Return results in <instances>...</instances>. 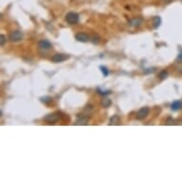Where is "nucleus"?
I'll return each instance as SVG.
<instances>
[{
  "label": "nucleus",
  "instance_id": "f257e3e1",
  "mask_svg": "<svg viewBox=\"0 0 182 182\" xmlns=\"http://www.w3.org/2000/svg\"><path fill=\"white\" fill-rule=\"evenodd\" d=\"M65 20L70 25H75V24H77L78 21H79V15H78V14L75 13V11H70V13L66 14Z\"/></svg>",
  "mask_w": 182,
  "mask_h": 182
},
{
  "label": "nucleus",
  "instance_id": "f03ea898",
  "mask_svg": "<svg viewBox=\"0 0 182 182\" xmlns=\"http://www.w3.org/2000/svg\"><path fill=\"white\" fill-rule=\"evenodd\" d=\"M69 56L68 54H65V53H56L54 56H52L51 60L54 63H59V62H63L65 60L69 59Z\"/></svg>",
  "mask_w": 182,
  "mask_h": 182
},
{
  "label": "nucleus",
  "instance_id": "7ed1b4c3",
  "mask_svg": "<svg viewBox=\"0 0 182 182\" xmlns=\"http://www.w3.org/2000/svg\"><path fill=\"white\" fill-rule=\"evenodd\" d=\"M149 113H150V109L148 107H144L141 108L140 110H138V112L136 113V119L137 120H142L144 118H146L149 116Z\"/></svg>",
  "mask_w": 182,
  "mask_h": 182
},
{
  "label": "nucleus",
  "instance_id": "20e7f679",
  "mask_svg": "<svg viewBox=\"0 0 182 182\" xmlns=\"http://www.w3.org/2000/svg\"><path fill=\"white\" fill-rule=\"evenodd\" d=\"M59 119H60V114L58 113L47 114V116L44 117V120L48 123H56Z\"/></svg>",
  "mask_w": 182,
  "mask_h": 182
},
{
  "label": "nucleus",
  "instance_id": "39448f33",
  "mask_svg": "<svg viewBox=\"0 0 182 182\" xmlns=\"http://www.w3.org/2000/svg\"><path fill=\"white\" fill-rule=\"evenodd\" d=\"M23 33H21L20 31H14L13 33H11L9 35V39L11 42H17L20 41L23 38Z\"/></svg>",
  "mask_w": 182,
  "mask_h": 182
},
{
  "label": "nucleus",
  "instance_id": "423d86ee",
  "mask_svg": "<svg viewBox=\"0 0 182 182\" xmlns=\"http://www.w3.org/2000/svg\"><path fill=\"white\" fill-rule=\"evenodd\" d=\"M75 39H76L77 41L83 42V43H86V42H89V40H90L89 35H88L87 34H85V33H78V34H75Z\"/></svg>",
  "mask_w": 182,
  "mask_h": 182
},
{
  "label": "nucleus",
  "instance_id": "0eeeda50",
  "mask_svg": "<svg viewBox=\"0 0 182 182\" xmlns=\"http://www.w3.org/2000/svg\"><path fill=\"white\" fill-rule=\"evenodd\" d=\"M38 46L42 50H49L52 48V44L48 40H41L38 42Z\"/></svg>",
  "mask_w": 182,
  "mask_h": 182
},
{
  "label": "nucleus",
  "instance_id": "6e6552de",
  "mask_svg": "<svg viewBox=\"0 0 182 182\" xmlns=\"http://www.w3.org/2000/svg\"><path fill=\"white\" fill-rule=\"evenodd\" d=\"M142 22H143L142 18H140V17H136V18H133L132 20H130L129 23H130V26H132V27H138V26L141 25Z\"/></svg>",
  "mask_w": 182,
  "mask_h": 182
},
{
  "label": "nucleus",
  "instance_id": "1a4fd4ad",
  "mask_svg": "<svg viewBox=\"0 0 182 182\" xmlns=\"http://www.w3.org/2000/svg\"><path fill=\"white\" fill-rule=\"evenodd\" d=\"M88 120L89 118L86 117H78L75 125H87L88 124Z\"/></svg>",
  "mask_w": 182,
  "mask_h": 182
},
{
  "label": "nucleus",
  "instance_id": "9d476101",
  "mask_svg": "<svg viewBox=\"0 0 182 182\" xmlns=\"http://www.w3.org/2000/svg\"><path fill=\"white\" fill-rule=\"evenodd\" d=\"M181 108H182V101L181 100H175L172 103V105H171V109L173 111H178Z\"/></svg>",
  "mask_w": 182,
  "mask_h": 182
},
{
  "label": "nucleus",
  "instance_id": "9b49d317",
  "mask_svg": "<svg viewBox=\"0 0 182 182\" xmlns=\"http://www.w3.org/2000/svg\"><path fill=\"white\" fill-rule=\"evenodd\" d=\"M161 23H162V19L160 16H155L153 18V27L155 29H157L158 27H160Z\"/></svg>",
  "mask_w": 182,
  "mask_h": 182
},
{
  "label": "nucleus",
  "instance_id": "f8f14e48",
  "mask_svg": "<svg viewBox=\"0 0 182 182\" xmlns=\"http://www.w3.org/2000/svg\"><path fill=\"white\" fill-rule=\"evenodd\" d=\"M100 104L103 108H109L112 105V100L109 98H103L100 102Z\"/></svg>",
  "mask_w": 182,
  "mask_h": 182
},
{
  "label": "nucleus",
  "instance_id": "ddd939ff",
  "mask_svg": "<svg viewBox=\"0 0 182 182\" xmlns=\"http://www.w3.org/2000/svg\"><path fill=\"white\" fill-rule=\"evenodd\" d=\"M120 123V118L118 116H113L110 119V125H118Z\"/></svg>",
  "mask_w": 182,
  "mask_h": 182
},
{
  "label": "nucleus",
  "instance_id": "4468645a",
  "mask_svg": "<svg viewBox=\"0 0 182 182\" xmlns=\"http://www.w3.org/2000/svg\"><path fill=\"white\" fill-rule=\"evenodd\" d=\"M40 100H41L42 103H44V104H50V103L52 102V100H53V98L51 97V96L46 95V96H43V97H41Z\"/></svg>",
  "mask_w": 182,
  "mask_h": 182
},
{
  "label": "nucleus",
  "instance_id": "2eb2a0df",
  "mask_svg": "<svg viewBox=\"0 0 182 182\" xmlns=\"http://www.w3.org/2000/svg\"><path fill=\"white\" fill-rule=\"evenodd\" d=\"M99 69L102 72V74H103V75H104V76H108L109 75V70L106 68L105 66H100Z\"/></svg>",
  "mask_w": 182,
  "mask_h": 182
},
{
  "label": "nucleus",
  "instance_id": "dca6fc26",
  "mask_svg": "<svg viewBox=\"0 0 182 182\" xmlns=\"http://www.w3.org/2000/svg\"><path fill=\"white\" fill-rule=\"evenodd\" d=\"M96 92H97L99 94H102V95H108L111 94V91H101L99 88L96 90Z\"/></svg>",
  "mask_w": 182,
  "mask_h": 182
},
{
  "label": "nucleus",
  "instance_id": "f3484780",
  "mask_svg": "<svg viewBox=\"0 0 182 182\" xmlns=\"http://www.w3.org/2000/svg\"><path fill=\"white\" fill-rule=\"evenodd\" d=\"M168 75H169L168 72L162 71V72H160V74H159V78H160V79H165V78H166Z\"/></svg>",
  "mask_w": 182,
  "mask_h": 182
},
{
  "label": "nucleus",
  "instance_id": "a211bd4d",
  "mask_svg": "<svg viewBox=\"0 0 182 182\" xmlns=\"http://www.w3.org/2000/svg\"><path fill=\"white\" fill-rule=\"evenodd\" d=\"M91 41L93 42L94 44H97V43H99V41H100V38H99V36H94V37L91 39Z\"/></svg>",
  "mask_w": 182,
  "mask_h": 182
},
{
  "label": "nucleus",
  "instance_id": "6ab92c4d",
  "mask_svg": "<svg viewBox=\"0 0 182 182\" xmlns=\"http://www.w3.org/2000/svg\"><path fill=\"white\" fill-rule=\"evenodd\" d=\"M5 43H6V36L4 34H1L0 35V45L4 46Z\"/></svg>",
  "mask_w": 182,
  "mask_h": 182
}]
</instances>
